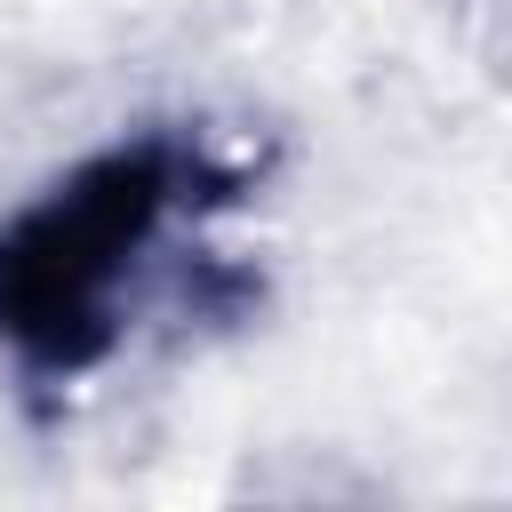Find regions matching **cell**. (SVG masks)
Returning <instances> with one entry per match:
<instances>
[{
    "label": "cell",
    "mask_w": 512,
    "mask_h": 512,
    "mask_svg": "<svg viewBox=\"0 0 512 512\" xmlns=\"http://www.w3.org/2000/svg\"><path fill=\"white\" fill-rule=\"evenodd\" d=\"M240 168L192 128H136L80 152L0 216V360L24 392L88 384L144 320L168 248H184Z\"/></svg>",
    "instance_id": "obj_1"
}]
</instances>
